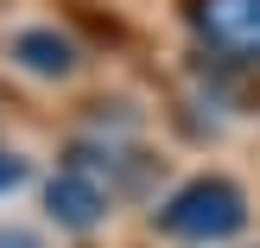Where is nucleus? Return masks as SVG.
<instances>
[{
    "label": "nucleus",
    "instance_id": "nucleus-6",
    "mask_svg": "<svg viewBox=\"0 0 260 248\" xmlns=\"http://www.w3.org/2000/svg\"><path fill=\"white\" fill-rule=\"evenodd\" d=\"M0 248H38L32 236H19V229H13V236H0Z\"/></svg>",
    "mask_w": 260,
    "mask_h": 248
},
{
    "label": "nucleus",
    "instance_id": "nucleus-1",
    "mask_svg": "<svg viewBox=\"0 0 260 248\" xmlns=\"http://www.w3.org/2000/svg\"><path fill=\"white\" fill-rule=\"evenodd\" d=\"M159 229L178 242H229L248 229V198L235 178H190L159 204Z\"/></svg>",
    "mask_w": 260,
    "mask_h": 248
},
{
    "label": "nucleus",
    "instance_id": "nucleus-3",
    "mask_svg": "<svg viewBox=\"0 0 260 248\" xmlns=\"http://www.w3.org/2000/svg\"><path fill=\"white\" fill-rule=\"evenodd\" d=\"M45 204H51V216H57L63 229H95L102 216H108V191H102L83 166H70V172L51 178V185H45Z\"/></svg>",
    "mask_w": 260,
    "mask_h": 248
},
{
    "label": "nucleus",
    "instance_id": "nucleus-2",
    "mask_svg": "<svg viewBox=\"0 0 260 248\" xmlns=\"http://www.w3.org/2000/svg\"><path fill=\"white\" fill-rule=\"evenodd\" d=\"M190 32L235 64H260V0H190Z\"/></svg>",
    "mask_w": 260,
    "mask_h": 248
},
{
    "label": "nucleus",
    "instance_id": "nucleus-5",
    "mask_svg": "<svg viewBox=\"0 0 260 248\" xmlns=\"http://www.w3.org/2000/svg\"><path fill=\"white\" fill-rule=\"evenodd\" d=\"M13 185H25V159L19 153H0V191H13Z\"/></svg>",
    "mask_w": 260,
    "mask_h": 248
},
{
    "label": "nucleus",
    "instance_id": "nucleus-4",
    "mask_svg": "<svg viewBox=\"0 0 260 248\" xmlns=\"http://www.w3.org/2000/svg\"><path fill=\"white\" fill-rule=\"evenodd\" d=\"M13 58H19L32 76H70V70H76V45H70L63 32H51V25L19 32V38H13Z\"/></svg>",
    "mask_w": 260,
    "mask_h": 248
}]
</instances>
